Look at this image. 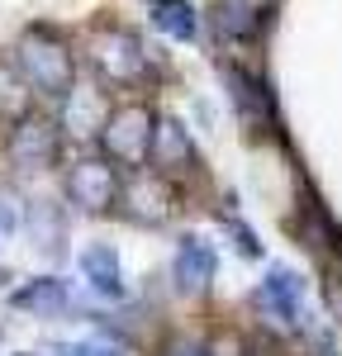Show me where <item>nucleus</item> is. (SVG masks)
Wrapping results in <instances>:
<instances>
[{
    "label": "nucleus",
    "mask_w": 342,
    "mask_h": 356,
    "mask_svg": "<svg viewBox=\"0 0 342 356\" xmlns=\"http://www.w3.org/2000/svg\"><path fill=\"white\" fill-rule=\"evenodd\" d=\"M15 67L24 72V81L48 95V100H67L72 86H76V53L72 43L57 33L53 24H28L19 38H15Z\"/></svg>",
    "instance_id": "1"
},
{
    "label": "nucleus",
    "mask_w": 342,
    "mask_h": 356,
    "mask_svg": "<svg viewBox=\"0 0 342 356\" xmlns=\"http://www.w3.org/2000/svg\"><path fill=\"white\" fill-rule=\"evenodd\" d=\"M157 119L162 114L142 100H124L100 119V152L110 157L119 171H138L152 157V138H157Z\"/></svg>",
    "instance_id": "2"
},
{
    "label": "nucleus",
    "mask_w": 342,
    "mask_h": 356,
    "mask_svg": "<svg viewBox=\"0 0 342 356\" xmlns=\"http://www.w3.org/2000/svg\"><path fill=\"white\" fill-rule=\"evenodd\" d=\"M81 53H86V67L95 72L100 86L129 90V86H142V76H147V43L124 24L95 29V33L86 38Z\"/></svg>",
    "instance_id": "3"
},
{
    "label": "nucleus",
    "mask_w": 342,
    "mask_h": 356,
    "mask_svg": "<svg viewBox=\"0 0 342 356\" xmlns=\"http://www.w3.org/2000/svg\"><path fill=\"white\" fill-rule=\"evenodd\" d=\"M62 191H67V204L81 209V214H110V209H119L124 181H119V166L105 152H86L67 166Z\"/></svg>",
    "instance_id": "4"
},
{
    "label": "nucleus",
    "mask_w": 342,
    "mask_h": 356,
    "mask_svg": "<svg viewBox=\"0 0 342 356\" xmlns=\"http://www.w3.org/2000/svg\"><path fill=\"white\" fill-rule=\"evenodd\" d=\"M5 157L15 171L24 176H38V171H53L62 162V124L53 114L28 110L24 119H15V129L5 138Z\"/></svg>",
    "instance_id": "5"
},
{
    "label": "nucleus",
    "mask_w": 342,
    "mask_h": 356,
    "mask_svg": "<svg viewBox=\"0 0 342 356\" xmlns=\"http://www.w3.org/2000/svg\"><path fill=\"white\" fill-rule=\"evenodd\" d=\"M119 214L129 223H138V228H162V223H171V214H176V191L167 186V176H133L129 186H124V195H119Z\"/></svg>",
    "instance_id": "6"
},
{
    "label": "nucleus",
    "mask_w": 342,
    "mask_h": 356,
    "mask_svg": "<svg viewBox=\"0 0 342 356\" xmlns=\"http://www.w3.org/2000/svg\"><path fill=\"white\" fill-rule=\"evenodd\" d=\"M214 271H219L214 247L204 243L200 233H186V238L176 243V257H171V280H176V290H181L186 300H195V295H204V290L214 285Z\"/></svg>",
    "instance_id": "7"
},
{
    "label": "nucleus",
    "mask_w": 342,
    "mask_h": 356,
    "mask_svg": "<svg viewBox=\"0 0 342 356\" xmlns=\"http://www.w3.org/2000/svg\"><path fill=\"white\" fill-rule=\"evenodd\" d=\"M152 171L157 176H181V171H195V143H190V129L176 119V114H162L157 119V138H152Z\"/></svg>",
    "instance_id": "8"
},
{
    "label": "nucleus",
    "mask_w": 342,
    "mask_h": 356,
    "mask_svg": "<svg viewBox=\"0 0 342 356\" xmlns=\"http://www.w3.org/2000/svg\"><path fill=\"white\" fill-rule=\"evenodd\" d=\"M256 304H261L271 318L300 328V323H304V280L290 271V266H271L266 280H261V290H256Z\"/></svg>",
    "instance_id": "9"
},
{
    "label": "nucleus",
    "mask_w": 342,
    "mask_h": 356,
    "mask_svg": "<svg viewBox=\"0 0 342 356\" xmlns=\"http://www.w3.org/2000/svg\"><path fill=\"white\" fill-rule=\"evenodd\" d=\"M271 19V0H219L214 5V24L224 38H238V43H247L256 38L261 29Z\"/></svg>",
    "instance_id": "10"
},
{
    "label": "nucleus",
    "mask_w": 342,
    "mask_h": 356,
    "mask_svg": "<svg viewBox=\"0 0 342 356\" xmlns=\"http://www.w3.org/2000/svg\"><path fill=\"white\" fill-rule=\"evenodd\" d=\"M10 304L24 309V314H62V309L72 304V290H67L62 275H33V280H24V285L10 295Z\"/></svg>",
    "instance_id": "11"
},
{
    "label": "nucleus",
    "mask_w": 342,
    "mask_h": 356,
    "mask_svg": "<svg viewBox=\"0 0 342 356\" xmlns=\"http://www.w3.org/2000/svg\"><path fill=\"white\" fill-rule=\"evenodd\" d=\"M81 275L90 280V290L95 295H105V300H119L124 295V271H119V252L110 243H90L81 252Z\"/></svg>",
    "instance_id": "12"
},
{
    "label": "nucleus",
    "mask_w": 342,
    "mask_h": 356,
    "mask_svg": "<svg viewBox=\"0 0 342 356\" xmlns=\"http://www.w3.org/2000/svg\"><path fill=\"white\" fill-rule=\"evenodd\" d=\"M33 95H38V90L24 81V72L15 67V57H5V62H0V119H10V124L24 119V114L33 110Z\"/></svg>",
    "instance_id": "13"
},
{
    "label": "nucleus",
    "mask_w": 342,
    "mask_h": 356,
    "mask_svg": "<svg viewBox=\"0 0 342 356\" xmlns=\"http://www.w3.org/2000/svg\"><path fill=\"white\" fill-rule=\"evenodd\" d=\"M224 81L233 86L228 95H233V105H238V114H243V119H247V124L256 129V124L266 119V95L256 90V81L247 76V72H243V67H224Z\"/></svg>",
    "instance_id": "14"
},
{
    "label": "nucleus",
    "mask_w": 342,
    "mask_h": 356,
    "mask_svg": "<svg viewBox=\"0 0 342 356\" xmlns=\"http://www.w3.org/2000/svg\"><path fill=\"white\" fill-rule=\"evenodd\" d=\"M152 24L167 38H195V5L190 0H152Z\"/></svg>",
    "instance_id": "15"
},
{
    "label": "nucleus",
    "mask_w": 342,
    "mask_h": 356,
    "mask_svg": "<svg viewBox=\"0 0 342 356\" xmlns=\"http://www.w3.org/2000/svg\"><path fill=\"white\" fill-rule=\"evenodd\" d=\"M67 356H129L124 342H110V337H86V342H72Z\"/></svg>",
    "instance_id": "16"
},
{
    "label": "nucleus",
    "mask_w": 342,
    "mask_h": 356,
    "mask_svg": "<svg viewBox=\"0 0 342 356\" xmlns=\"http://www.w3.org/2000/svg\"><path fill=\"white\" fill-rule=\"evenodd\" d=\"M157 356H214V352H209V342H195V337H171L157 347Z\"/></svg>",
    "instance_id": "17"
},
{
    "label": "nucleus",
    "mask_w": 342,
    "mask_h": 356,
    "mask_svg": "<svg viewBox=\"0 0 342 356\" xmlns=\"http://www.w3.org/2000/svg\"><path fill=\"white\" fill-rule=\"evenodd\" d=\"M314 356H338L333 337H323V332H318V337H314Z\"/></svg>",
    "instance_id": "18"
}]
</instances>
